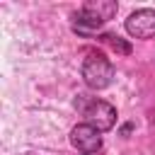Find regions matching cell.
Here are the masks:
<instances>
[{
	"mask_svg": "<svg viewBox=\"0 0 155 155\" xmlns=\"http://www.w3.org/2000/svg\"><path fill=\"white\" fill-rule=\"evenodd\" d=\"M90 155H92V153H90Z\"/></svg>",
	"mask_w": 155,
	"mask_h": 155,
	"instance_id": "7",
	"label": "cell"
},
{
	"mask_svg": "<svg viewBox=\"0 0 155 155\" xmlns=\"http://www.w3.org/2000/svg\"><path fill=\"white\" fill-rule=\"evenodd\" d=\"M82 80H85V85L92 87V90H104V87H109L111 80H114V65H111L104 56L94 53V56H90V58L82 63Z\"/></svg>",
	"mask_w": 155,
	"mask_h": 155,
	"instance_id": "2",
	"label": "cell"
},
{
	"mask_svg": "<svg viewBox=\"0 0 155 155\" xmlns=\"http://www.w3.org/2000/svg\"><path fill=\"white\" fill-rule=\"evenodd\" d=\"M70 143L78 148V150H82V153H94V150H99L102 148V136H99V131L94 128V126H90V124H80V126H75L73 131H70Z\"/></svg>",
	"mask_w": 155,
	"mask_h": 155,
	"instance_id": "5",
	"label": "cell"
},
{
	"mask_svg": "<svg viewBox=\"0 0 155 155\" xmlns=\"http://www.w3.org/2000/svg\"><path fill=\"white\" fill-rule=\"evenodd\" d=\"M85 116H87V124L94 126L97 131H109V128H114V124H116V109H114L109 102H102V99H94V102L87 107Z\"/></svg>",
	"mask_w": 155,
	"mask_h": 155,
	"instance_id": "4",
	"label": "cell"
},
{
	"mask_svg": "<svg viewBox=\"0 0 155 155\" xmlns=\"http://www.w3.org/2000/svg\"><path fill=\"white\" fill-rule=\"evenodd\" d=\"M126 31L136 39H153L155 36V10H136L126 19Z\"/></svg>",
	"mask_w": 155,
	"mask_h": 155,
	"instance_id": "3",
	"label": "cell"
},
{
	"mask_svg": "<svg viewBox=\"0 0 155 155\" xmlns=\"http://www.w3.org/2000/svg\"><path fill=\"white\" fill-rule=\"evenodd\" d=\"M116 10H119V5H116L114 0H90V2L82 5V10L75 15V19H78V27H80V29H82V27L97 29V27H102L107 19H111V17L116 15ZM78 27H75V29H78Z\"/></svg>",
	"mask_w": 155,
	"mask_h": 155,
	"instance_id": "1",
	"label": "cell"
},
{
	"mask_svg": "<svg viewBox=\"0 0 155 155\" xmlns=\"http://www.w3.org/2000/svg\"><path fill=\"white\" fill-rule=\"evenodd\" d=\"M102 41H104V44H109V46H111L116 53H121V56H128V53H131V44H128V41H124V39H121V36H116V34H104V36H102Z\"/></svg>",
	"mask_w": 155,
	"mask_h": 155,
	"instance_id": "6",
	"label": "cell"
}]
</instances>
